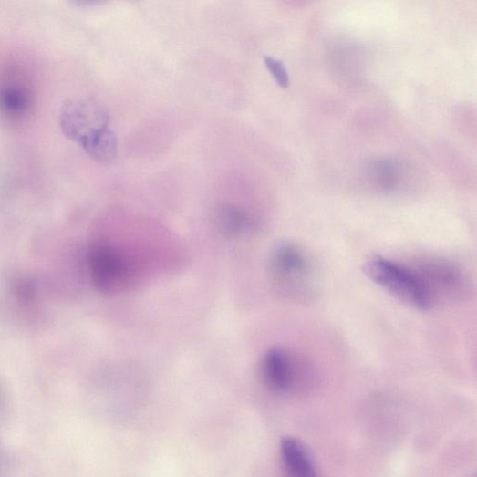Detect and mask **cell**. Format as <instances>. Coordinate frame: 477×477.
Instances as JSON below:
<instances>
[{
	"instance_id": "cell-1",
	"label": "cell",
	"mask_w": 477,
	"mask_h": 477,
	"mask_svg": "<svg viewBox=\"0 0 477 477\" xmlns=\"http://www.w3.org/2000/svg\"><path fill=\"white\" fill-rule=\"evenodd\" d=\"M363 272L373 283L416 310L430 306L429 290L423 282L409 270L388 260H369Z\"/></svg>"
},
{
	"instance_id": "cell-2",
	"label": "cell",
	"mask_w": 477,
	"mask_h": 477,
	"mask_svg": "<svg viewBox=\"0 0 477 477\" xmlns=\"http://www.w3.org/2000/svg\"><path fill=\"white\" fill-rule=\"evenodd\" d=\"M270 267L280 288L291 296L307 291L311 266L305 254L291 243H280L273 249Z\"/></svg>"
},
{
	"instance_id": "cell-3",
	"label": "cell",
	"mask_w": 477,
	"mask_h": 477,
	"mask_svg": "<svg viewBox=\"0 0 477 477\" xmlns=\"http://www.w3.org/2000/svg\"><path fill=\"white\" fill-rule=\"evenodd\" d=\"M109 122L108 113L89 102L68 101L61 114L64 133L79 144L97 130L109 126Z\"/></svg>"
},
{
	"instance_id": "cell-4",
	"label": "cell",
	"mask_w": 477,
	"mask_h": 477,
	"mask_svg": "<svg viewBox=\"0 0 477 477\" xmlns=\"http://www.w3.org/2000/svg\"><path fill=\"white\" fill-rule=\"evenodd\" d=\"M92 282L104 293L116 291L123 282L126 268L119 254L107 245L93 247L88 255Z\"/></svg>"
},
{
	"instance_id": "cell-5",
	"label": "cell",
	"mask_w": 477,
	"mask_h": 477,
	"mask_svg": "<svg viewBox=\"0 0 477 477\" xmlns=\"http://www.w3.org/2000/svg\"><path fill=\"white\" fill-rule=\"evenodd\" d=\"M280 453L285 470L291 476L312 477L317 468L310 450L301 441L285 437L280 443Z\"/></svg>"
},
{
	"instance_id": "cell-6",
	"label": "cell",
	"mask_w": 477,
	"mask_h": 477,
	"mask_svg": "<svg viewBox=\"0 0 477 477\" xmlns=\"http://www.w3.org/2000/svg\"><path fill=\"white\" fill-rule=\"evenodd\" d=\"M264 375L273 391L276 393L288 391L294 376L288 356L279 348L268 351L264 361Z\"/></svg>"
},
{
	"instance_id": "cell-7",
	"label": "cell",
	"mask_w": 477,
	"mask_h": 477,
	"mask_svg": "<svg viewBox=\"0 0 477 477\" xmlns=\"http://www.w3.org/2000/svg\"><path fill=\"white\" fill-rule=\"evenodd\" d=\"M85 152L95 161L109 164L115 161L118 153V141L109 126L97 130L80 143Z\"/></svg>"
},
{
	"instance_id": "cell-8",
	"label": "cell",
	"mask_w": 477,
	"mask_h": 477,
	"mask_svg": "<svg viewBox=\"0 0 477 477\" xmlns=\"http://www.w3.org/2000/svg\"><path fill=\"white\" fill-rule=\"evenodd\" d=\"M30 106V95L25 87L10 84L0 89V109L11 116L25 113Z\"/></svg>"
},
{
	"instance_id": "cell-9",
	"label": "cell",
	"mask_w": 477,
	"mask_h": 477,
	"mask_svg": "<svg viewBox=\"0 0 477 477\" xmlns=\"http://www.w3.org/2000/svg\"><path fill=\"white\" fill-rule=\"evenodd\" d=\"M219 224L223 233L228 237H236L248 228L250 221L244 210L228 205L221 209Z\"/></svg>"
},
{
	"instance_id": "cell-10",
	"label": "cell",
	"mask_w": 477,
	"mask_h": 477,
	"mask_svg": "<svg viewBox=\"0 0 477 477\" xmlns=\"http://www.w3.org/2000/svg\"><path fill=\"white\" fill-rule=\"evenodd\" d=\"M378 183L383 188H391L397 181V170L389 162H378L373 168Z\"/></svg>"
},
{
	"instance_id": "cell-11",
	"label": "cell",
	"mask_w": 477,
	"mask_h": 477,
	"mask_svg": "<svg viewBox=\"0 0 477 477\" xmlns=\"http://www.w3.org/2000/svg\"><path fill=\"white\" fill-rule=\"evenodd\" d=\"M264 62L278 85L283 89L288 88L289 77L288 73L281 61L275 60L270 57H264Z\"/></svg>"
},
{
	"instance_id": "cell-12",
	"label": "cell",
	"mask_w": 477,
	"mask_h": 477,
	"mask_svg": "<svg viewBox=\"0 0 477 477\" xmlns=\"http://www.w3.org/2000/svg\"><path fill=\"white\" fill-rule=\"evenodd\" d=\"M74 2L80 6H90L99 4L102 0H74Z\"/></svg>"
}]
</instances>
